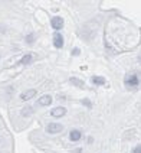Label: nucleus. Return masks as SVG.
<instances>
[{
    "instance_id": "11",
    "label": "nucleus",
    "mask_w": 141,
    "mask_h": 153,
    "mask_svg": "<svg viewBox=\"0 0 141 153\" xmlns=\"http://www.w3.org/2000/svg\"><path fill=\"white\" fill-rule=\"evenodd\" d=\"M71 81V84H74V85H76V87H81V88H84V81H81V79H78V78H71L69 79Z\"/></svg>"
},
{
    "instance_id": "16",
    "label": "nucleus",
    "mask_w": 141,
    "mask_h": 153,
    "mask_svg": "<svg viewBox=\"0 0 141 153\" xmlns=\"http://www.w3.org/2000/svg\"><path fill=\"white\" fill-rule=\"evenodd\" d=\"M81 152H82L81 149H75V150H72V153H81Z\"/></svg>"
},
{
    "instance_id": "4",
    "label": "nucleus",
    "mask_w": 141,
    "mask_h": 153,
    "mask_svg": "<svg viewBox=\"0 0 141 153\" xmlns=\"http://www.w3.org/2000/svg\"><path fill=\"white\" fill-rule=\"evenodd\" d=\"M35 95H36V90L30 88V90H27V91H25V93L20 94V100H23V101H29V100L33 98Z\"/></svg>"
},
{
    "instance_id": "8",
    "label": "nucleus",
    "mask_w": 141,
    "mask_h": 153,
    "mask_svg": "<svg viewBox=\"0 0 141 153\" xmlns=\"http://www.w3.org/2000/svg\"><path fill=\"white\" fill-rule=\"evenodd\" d=\"M81 137H82V134H81V131L79 130H71L69 131V139H71L72 142H78Z\"/></svg>"
},
{
    "instance_id": "9",
    "label": "nucleus",
    "mask_w": 141,
    "mask_h": 153,
    "mask_svg": "<svg viewBox=\"0 0 141 153\" xmlns=\"http://www.w3.org/2000/svg\"><path fill=\"white\" fill-rule=\"evenodd\" d=\"M91 81H92V84H95V85H104V84H105V78H104V76L94 75L91 78Z\"/></svg>"
},
{
    "instance_id": "2",
    "label": "nucleus",
    "mask_w": 141,
    "mask_h": 153,
    "mask_svg": "<svg viewBox=\"0 0 141 153\" xmlns=\"http://www.w3.org/2000/svg\"><path fill=\"white\" fill-rule=\"evenodd\" d=\"M62 130H64V126L59 124V123H51V124L46 126V131L51 133V134H56V133H59Z\"/></svg>"
},
{
    "instance_id": "7",
    "label": "nucleus",
    "mask_w": 141,
    "mask_h": 153,
    "mask_svg": "<svg viewBox=\"0 0 141 153\" xmlns=\"http://www.w3.org/2000/svg\"><path fill=\"white\" fill-rule=\"evenodd\" d=\"M38 103H39V106H42V107H45V106H51V104H52V97H51L49 94L42 95L40 98L38 100Z\"/></svg>"
},
{
    "instance_id": "15",
    "label": "nucleus",
    "mask_w": 141,
    "mask_h": 153,
    "mask_svg": "<svg viewBox=\"0 0 141 153\" xmlns=\"http://www.w3.org/2000/svg\"><path fill=\"white\" fill-rule=\"evenodd\" d=\"M27 42H33V35H29V36H27Z\"/></svg>"
},
{
    "instance_id": "5",
    "label": "nucleus",
    "mask_w": 141,
    "mask_h": 153,
    "mask_svg": "<svg viewBox=\"0 0 141 153\" xmlns=\"http://www.w3.org/2000/svg\"><path fill=\"white\" fill-rule=\"evenodd\" d=\"M51 114H52L54 117H62V116H65V114H66V109H65V107H62V106L55 107V109L51 111Z\"/></svg>"
},
{
    "instance_id": "12",
    "label": "nucleus",
    "mask_w": 141,
    "mask_h": 153,
    "mask_svg": "<svg viewBox=\"0 0 141 153\" xmlns=\"http://www.w3.org/2000/svg\"><path fill=\"white\" fill-rule=\"evenodd\" d=\"M131 153H141V146H137V147H134Z\"/></svg>"
},
{
    "instance_id": "10",
    "label": "nucleus",
    "mask_w": 141,
    "mask_h": 153,
    "mask_svg": "<svg viewBox=\"0 0 141 153\" xmlns=\"http://www.w3.org/2000/svg\"><path fill=\"white\" fill-rule=\"evenodd\" d=\"M32 59H33V55L32 54H27V55H25L22 59H20V64H22V65H26V64L32 62Z\"/></svg>"
},
{
    "instance_id": "1",
    "label": "nucleus",
    "mask_w": 141,
    "mask_h": 153,
    "mask_svg": "<svg viewBox=\"0 0 141 153\" xmlns=\"http://www.w3.org/2000/svg\"><path fill=\"white\" fill-rule=\"evenodd\" d=\"M124 84L128 90H134V88H137L140 85V78H138L137 74H128L124 79Z\"/></svg>"
},
{
    "instance_id": "13",
    "label": "nucleus",
    "mask_w": 141,
    "mask_h": 153,
    "mask_svg": "<svg viewBox=\"0 0 141 153\" xmlns=\"http://www.w3.org/2000/svg\"><path fill=\"white\" fill-rule=\"evenodd\" d=\"M82 103H84V104H85V106H87V107H91V103H89V100H88V98L82 100Z\"/></svg>"
},
{
    "instance_id": "3",
    "label": "nucleus",
    "mask_w": 141,
    "mask_h": 153,
    "mask_svg": "<svg viewBox=\"0 0 141 153\" xmlns=\"http://www.w3.org/2000/svg\"><path fill=\"white\" fill-rule=\"evenodd\" d=\"M51 25H52V28H54L55 31H61L64 28V19L59 17V16H55V17H52V20H51Z\"/></svg>"
},
{
    "instance_id": "6",
    "label": "nucleus",
    "mask_w": 141,
    "mask_h": 153,
    "mask_svg": "<svg viewBox=\"0 0 141 153\" xmlns=\"http://www.w3.org/2000/svg\"><path fill=\"white\" fill-rule=\"evenodd\" d=\"M54 45L55 48H59V49L64 46V36L61 33H55L54 35Z\"/></svg>"
},
{
    "instance_id": "14",
    "label": "nucleus",
    "mask_w": 141,
    "mask_h": 153,
    "mask_svg": "<svg viewBox=\"0 0 141 153\" xmlns=\"http://www.w3.org/2000/svg\"><path fill=\"white\" fill-rule=\"evenodd\" d=\"M72 55H79V49H78V48H75V49L72 51Z\"/></svg>"
}]
</instances>
